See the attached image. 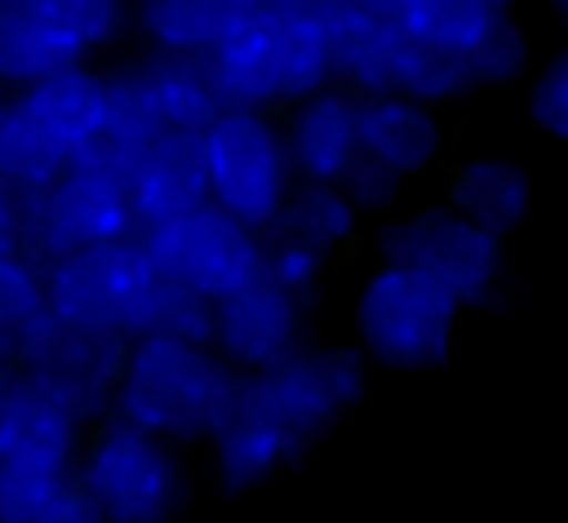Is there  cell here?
Wrapping results in <instances>:
<instances>
[{"instance_id":"83f0119b","label":"cell","mask_w":568,"mask_h":523,"mask_svg":"<svg viewBox=\"0 0 568 523\" xmlns=\"http://www.w3.org/2000/svg\"><path fill=\"white\" fill-rule=\"evenodd\" d=\"M462 62H466L470 89H497V84H510V80H519V75L528 71V62H532V40H528V31L519 27L515 13H501V18L488 27V35H484Z\"/></svg>"},{"instance_id":"52a82bcc","label":"cell","mask_w":568,"mask_h":523,"mask_svg":"<svg viewBox=\"0 0 568 523\" xmlns=\"http://www.w3.org/2000/svg\"><path fill=\"white\" fill-rule=\"evenodd\" d=\"M200 146L209 173V204L262 235L297 186L280 124L266 111H222L200 133Z\"/></svg>"},{"instance_id":"d4e9b609","label":"cell","mask_w":568,"mask_h":523,"mask_svg":"<svg viewBox=\"0 0 568 523\" xmlns=\"http://www.w3.org/2000/svg\"><path fill=\"white\" fill-rule=\"evenodd\" d=\"M386 93H404L413 102H453L462 93H470L466 80V62L439 49H426L417 40H408L395 27V44H390V62H386Z\"/></svg>"},{"instance_id":"e0dca14e","label":"cell","mask_w":568,"mask_h":523,"mask_svg":"<svg viewBox=\"0 0 568 523\" xmlns=\"http://www.w3.org/2000/svg\"><path fill=\"white\" fill-rule=\"evenodd\" d=\"M13 106L40 133H49L67 151V164H71V151L84 146L106 120V80L89 62H75V66H62L36 80L31 89H18Z\"/></svg>"},{"instance_id":"7a4b0ae2","label":"cell","mask_w":568,"mask_h":523,"mask_svg":"<svg viewBox=\"0 0 568 523\" xmlns=\"http://www.w3.org/2000/svg\"><path fill=\"white\" fill-rule=\"evenodd\" d=\"M204 62L226 111L271 115V106H293L333 84L320 18L248 13L217 49L204 53Z\"/></svg>"},{"instance_id":"7c38bea8","label":"cell","mask_w":568,"mask_h":523,"mask_svg":"<svg viewBox=\"0 0 568 523\" xmlns=\"http://www.w3.org/2000/svg\"><path fill=\"white\" fill-rule=\"evenodd\" d=\"M302 297L257 275L244 288L213 301V337L209 346L240 372H271L302 350Z\"/></svg>"},{"instance_id":"ffe728a7","label":"cell","mask_w":568,"mask_h":523,"mask_svg":"<svg viewBox=\"0 0 568 523\" xmlns=\"http://www.w3.org/2000/svg\"><path fill=\"white\" fill-rule=\"evenodd\" d=\"M248 18V0H138L133 22L155 53H195L217 49Z\"/></svg>"},{"instance_id":"603a6c76","label":"cell","mask_w":568,"mask_h":523,"mask_svg":"<svg viewBox=\"0 0 568 523\" xmlns=\"http://www.w3.org/2000/svg\"><path fill=\"white\" fill-rule=\"evenodd\" d=\"M146 66V80L155 89V102H160V115H164V129H178V133H204L226 106L217 98V84L209 75V62L195 58V53H146L142 58Z\"/></svg>"},{"instance_id":"30bf717a","label":"cell","mask_w":568,"mask_h":523,"mask_svg":"<svg viewBox=\"0 0 568 523\" xmlns=\"http://www.w3.org/2000/svg\"><path fill=\"white\" fill-rule=\"evenodd\" d=\"M133 208L120 182L67 168L53 186L27 199V230H22V253L36 262H58L80 248L133 239Z\"/></svg>"},{"instance_id":"5b68a950","label":"cell","mask_w":568,"mask_h":523,"mask_svg":"<svg viewBox=\"0 0 568 523\" xmlns=\"http://www.w3.org/2000/svg\"><path fill=\"white\" fill-rule=\"evenodd\" d=\"M71 479L106 523H173L186 501V470L173 443L124 421H106L93 434Z\"/></svg>"},{"instance_id":"8992f818","label":"cell","mask_w":568,"mask_h":523,"mask_svg":"<svg viewBox=\"0 0 568 523\" xmlns=\"http://www.w3.org/2000/svg\"><path fill=\"white\" fill-rule=\"evenodd\" d=\"M368 386V359L351 346L297 350L271 372H253L240 381V399L257 408L293 452H306L320 434H328Z\"/></svg>"},{"instance_id":"ab89813d","label":"cell","mask_w":568,"mask_h":523,"mask_svg":"<svg viewBox=\"0 0 568 523\" xmlns=\"http://www.w3.org/2000/svg\"><path fill=\"white\" fill-rule=\"evenodd\" d=\"M497 4H501V9H510V4H515V0H497Z\"/></svg>"},{"instance_id":"8fae6325","label":"cell","mask_w":568,"mask_h":523,"mask_svg":"<svg viewBox=\"0 0 568 523\" xmlns=\"http://www.w3.org/2000/svg\"><path fill=\"white\" fill-rule=\"evenodd\" d=\"M124 337L111 332H89V328H71L53 315H44L18 346L13 368L31 381H40L44 390H53L80 421L102 417L111 408L120 368H124Z\"/></svg>"},{"instance_id":"44dd1931","label":"cell","mask_w":568,"mask_h":523,"mask_svg":"<svg viewBox=\"0 0 568 523\" xmlns=\"http://www.w3.org/2000/svg\"><path fill=\"white\" fill-rule=\"evenodd\" d=\"M355 204L342 195V186H324V182H297L284 199V208L275 213V222L262 230V239L271 244H288L297 253H311L320 262H328L333 248H342L355 235Z\"/></svg>"},{"instance_id":"f35d334b","label":"cell","mask_w":568,"mask_h":523,"mask_svg":"<svg viewBox=\"0 0 568 523\" xmlns=\"http://www.w3.org/2000/svg\"><path fill=\"white\" fill-rule=\"evenodd\" d=\"M13 372H18V368H0V399H4V390H9V381H13Z\"/></svg>"},{"instance_id":"9c48e42d","label":"cell","mask_w":568,"mask_h":523,"mask_svg":"<svg viewBox=\"0 0 568 523\" xmlns=\"http://www.w3.org/2000/svg\"><path fill=\"white\" fill-rule=\"evenodd\" d=\"M155 275L204 297L222 301L226 293L244 288L262 275V235L222 213L217 204H204L169 226H155L138 235Z\"/></svg>"},{"instance_id":"277c9868","label":"cell","mask_w":568,"mask_h":523,"mask_svg":"<svg viewBox=\"0 0 568 523\" xmlns=\"http://www.w3.org/2000/svg\"><path fill=\"white\" fill-rule=\"evenodd\" d=\"M457 315L462 306L444 288L382 262L355 297L359 355L395 372H426L448 359Z\"/></svg>"},{"instance_id":"3957f363","label":"cell","mask_w":568,"mask_h":523,"mask_svg":"<svg viewBox=\"0 0 568 523\" xmlns=\"http://www.w3.org/2000/svg\"><path fill=\"white\" fill-rule=\"evenodd\" d=\"M160 275L142 239H115L67 253L44 266V306L53 319L111 337H142Z\"/></svg>"},{"instance_id":"60d3db41","label":"cell","mask_w":568,"mask_h":523,"mask_svg":"<svg viewBox=\"0 0 568 523\" xmlns=\"http://www.w3.org/2000/svg\"><path fill=\"white\" fill-rule=\"evenodd\" d=\"M186 523H195V519H186Z\"/></svg>"},{"instance_id":"836d02e7","label":"cell","mask_w":568,"mask_h":523,"mask_svg":"<svg viewBox=\"0 0 568 523\" xmlns=\"http://www.w3.org/2000/svg\"><path fill=\"white\" fill-rule=\"evenodd\" d=\"M36 523H106V519H102V514H98V505L80 492V483H75V479H67V488L53 496V505H49Z\"/></svg>"},{"instance_id":"7402d4cb","label":"cell","mask_w":568,"mask_h":523,"mask_svg":"<svg viewBox=\"0 0 568 523\" xmlns=\"http://www.w3.org/2000/svg\"><path fill=\"white\" fill-rule=\"evenodd\" d=\"M209 443H213L217 479H222V488H231V492L257 488V483L271 479L284 461L297 457V452L288 448V439H284L257 408H248L240 394H235L231 417L217 425V434H213Z\"/></svg>"},{"instance_id":"4dcf8cb0","label":"cell","mask_w":568,"mask_h":523,"mask_svg":"<svg viewBox=\"0 0 568 523\" xmlns=\"http://www.w3.org/2000/svg\"><path fill=\"white\" fill-rule=\"evenodd\" d=\"M67 479L71 474L0 461V523H36L53 505V496L67 488Z\"/></svg>"},{"instance_id":"484cf974","label":"cell","mask_w":568,"mask_h":523,"mask_svg":"<svg viewBox=\"0 0 568 523\" xmlns=\"http://www.w3.org/2000/svg\"><path fill=\"white\" fill-rule=\"evenodd\" d=\"M106 80V120H102V133H111L115 142H124L129 151H142L146 142H155L164 129V115H160V102H155V89L146 80V66L142 62H129V66H115L102 75Z\"/></svg>"},{"instance_id":"74e56055","label":"cell","mask_w":568,"mask_h":523,"mask_svg":"<svg viewBox=\"0 0 568 523\" xmlns=\"http://www.w3.org/2000/svg\"><path fill=\"white\" fill-rule=\"evenodd\" d=\"M546 9H550V13H555L564 27H568V0H546Z\"/></svg>"},{"instance_id":"2e32d148","label":"cell","mask_w":568,"mask_h":523,"mask_svg":"<svg viewBox=\"0 0 568 523\" xmlns=\"http://www.w3.org/2000/svg\"><path fill=\"white\" fill-rule=\"evenodd\" d=\"M444 151V124L435 106L413 102L404 93L359 98V155L390 168L395 177L426 173Z\"/></svg>"},{"instance_id":"f546056e","label":"cell","mask_w":568,"mask_h":523,"mask_svg":"<svg viewBox=\"0 0 568 523\" xmlns=\"http://www.w3.org/2000/svg\"><path fill=\"white\" fill-rule=\"evenodd\" d=\"M142 337H178V341L209 346V337H213V301H204V297L160 279Z\"/></svg>"},{"instance_id":"5bb4252c","label":"cell","mask_w":568,"mask_h":523,"mask_svg":"<svg viewBox=\"0 0 568 523\" xmlns=\"http://www.w3.org/2000/svg\"><path fill=\"white\" fill-rule=\"evenodd\" d=\"M280 133L297 182L342 186V177L359 160V98L342 84H328L293 102Z\"/></svg>"},{"instance_id":"d590c367","label":"cell","mask_w":568,"mask_h":523,"mask_svg":"<svg viewBox=\"0 0 568 523\" xmlns=\"http://www.w3.org/2000/svg\"><path fill=\"white\" fill-rule=\"evenodd\" d=\"M328 0H248V13H266V18H320Z\"/></svg>"},{"instance_id":"e575fe53","label":"cell","mask_w":568,"mask_h":523,"mask_svg":"<svg viewBox=\"0 0 568 523\" xmlns=\"http://www.w3.org/2000/svg\"><path fill=\"white\" fill-rule=\"evenodd\" d=\"M22 230H27V199L0 182V257L22 253Z\"/></svg>"},{"instance_id":"d6986e66","label":"cell","mask_w":568,"mask_h":523,"mask_svg":"<svg viewBox=\"0 0 568 523\" xmlns=\"http://www.w3.org/2000/svg\"><path fill=\"white\" fill-rule=\"evenodd\" d=\"M444 204L462 213L470 226L488 230L493 239H506L524 226L532 208V177L510 155H470L453 168Z\"/></svg>"},{"instance_id":"9a60e30c","label":"cell","mask_w":568,"mask_h":523,"mask_svg":"<svg viewBox=\"0 0 568 523\" xmlns=\"http://www.w3.org/2000/svg\"><path fill=\"white\" fill-rule=\"evenodd\" d=\"M80 425L84 421L53 390L13 372V381L0 399V461L71 474V461L80 448Z\"/></svg>"},{"instance_id":"cb8c5ba5","label":"cell","mask_w":568,"mask_h":523,"mask_svg":"<svg viewBox=\"0 0 568 523\" xmlns=\"http://www.w3.org/2000/svg\"><path fill=\"white\" fill-rule=\"evenodd\" d=\"M501 13L510 9H501L497 0H399L395 27L426 49L466 58Z\"/></svg>"},{"instance_id":"4316f807","label":"cell","mask_w":568,"mask_h":523,"mask_svg":"<svg viewBox=\"0 0 568 523\" xmlns=\"http://www.w3.org/2000/svg\"><path fill=\"white\" fill-rule=\"evenodd\" d=\"M44 315V266L27 253L0 257V368H13L22 337Z\"/></svg>"},{"instance_id":"ba28073f","label":"cell","mask_w":568,"mask_h":523,"mask_svg":"<svg viewBox=\"0 0 568 523\" xmlns=\"http://www.w3.org/2000/svg\"><path fill=\"white\" fill-rule=\"evenodd\" d=\"M382 262L430 279L457 306H479L501 284V239L470 226L448 204H426L386 226Z\"/></svg>"},{"instance_id":"1f68e13d","label":"cell","mask_w":568,"mask_h":523,"mask_svg":"<svg viewBox=\"0 0 568 523\" xmlns=\"http://www.w3.org/2000/svg\"><path fill=\"white\" fill-rule=\"evenodd\" d=\"M528 120L568 146V40L541 62V71L532 75V89H528Z\"/></svg>"},{"instance_id":"d6a6232c","label":"cell","mask_w":568,"mask_h":523,"mask_svg":"<svg viewBox=\"0 0 568 523\" xmlns=\"http://www.w3.org/2000/svg\"><path fill=\"white\" fill-rule=\"evenodd\" d=\"M399 186H404V177H395L390 168L373 164L368 155H359L351 164V173L342 177V195L355 204V213H382V208H390L399 199Z\"/></svg>"},{"instance_id":"8d00e7d4","label":"cell","mask_w":568,"mask_h":523,"mask_svg":"<svg viewBox=\"0 0 568 523\" xmlns=\"http://www.w3.org/2000/svg\"><path fill=\"white\" fill-rule=\"evenodd\" d=\"M351 4H359V9H368L377 18H386V22H395V9H399V0H351Z\"/></svg>"},{"instance_id":"f1b7e54d","label":"cell","mask_w":568,"mask_h":523,"mask_svg":"<svg viewBox=\"0 0 568 523\" xmlns=\"http://www.w3.org/2000/svg\"><path fill=\"white\" fill-rule=\"evenodd\" d=\"M49 9L58 13V22L67 27L84 58L115 44L133 22V0H49Z\"/></svg>"},{"instance_id":"6da1fadb","label":"cell","mask_w":568,"mask_h":523,"mask_svg":"<svg viewBox=\"0 0 568 523\" xmlns=\"http://www.w3.org/2000/svg\"><path fill=\"white\" fill-rule=\"evenodd\" d=\"M240 372L200 341L133 337L111 394L115 421L164 443L213 439L240 394Z\"/></svg>"},{"instance_id":"ac0fdd59","label":"cell","mask_w":568,"mask_h":523,"mask_svg":"<svg viewBox=\"0 0 568 523\" xmlns=\"http://www.w3.org/2000/svg\"><path fill=\"white\" fill-rule=\"evenodd\" d=\"M84 62L49 0H0V89L18 93L36 80Z\"/></svg>"},{"instance_id":"4fadbf2b","label":"cell","mask_w":568,"mask_h":523,"mask_svg":"<svg viewBox=\"0 0 568 523\" xmlns=\"http://www.w3.org/2000/svg\"><path fill=\"white\" fill-rule=\"evenodd\" d=\"M124 195L133 208L138 235L169 226L195 208L209 204V173H204V146L200 133H160L155 142L142 146L124 177Z\"/></svg>"}]
</instances>
